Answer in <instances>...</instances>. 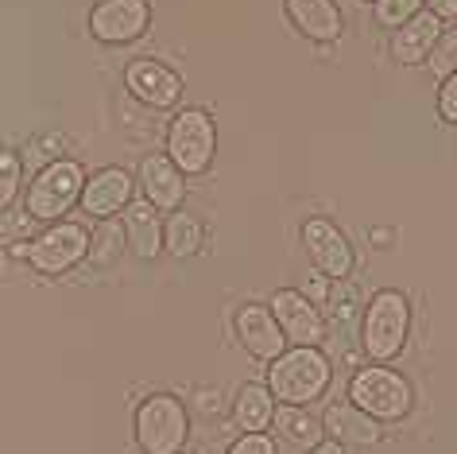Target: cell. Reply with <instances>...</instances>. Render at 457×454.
Wrapping results in <instances>:
<instances>
[{
    "instance_id": "24",
    "label": "cell",
    "mask_w": 457,
    "mask_h": 454,
    "mask_svg": "<svg viewBox=\"0 0 457 454\" xmlns=\"http://www.w3.org/2000/svg\"><path fill=\"white\" fill-rule=\"evenodd\" d=\"M16 190H20V156L4 152L0 156V206H12Z\"/></svg>"
},
{
    "instance_id": "25",
    "label": "cell",
    "mask_w": 457,
    "mask_h": 454,
    "mask_svg": "<svg viewBox=\"0 0 457 454\" xmlns=\"http://www.w3.org/2000/svg\"><path fill=\"white\" fill-rule=\"evenodd\" d=\"M430 66H434V74H442V78H450L457 71V31L453 36H442L438 43H434Z\"/></svg>"
},
{
    "instance_id": "13",
    "label": "cell",
    "mask_w": 457,
    "mask_h": 454,
    "mask_svg": "<svg viewBox=\"0 0 457 454\" xmlns=\"http://www.w3.org/2000/svg\"><path fill=\"white\" fill-rule=\"evenodd\" d=\"M322 427H326V439L341 442V447H357V450H369L384 439V427L380 419H372L369 412H361L357 404H329L326 416H322Z\"/></svg>"
},
{
    "instance_id": "9",
    "label": "cell",
    "mask_w": 457,
    "mask_h": 454,
    "mask_svg": "<svg viewBox=\"0 0 457 454\" xmlns=\"http://www.w3.org/2000/svg\"><path fill=\"white\" fill-rule=\"evenodd\" d=\"M147 20H152L147 0H101L89 13V31H94V39L109 43V47H124V43L144 36Z\"/></svg>"
},
{
    "instance_id": "26",
    "label": "cell",
    "mask_w": 457,
    "mask_h": 454,
    "mask_svg": "<svg viewBox=\"0 0 457 454\" xmlns=\"http://www.w3.org/2000/svg\"><path fill=\"white\" fill-rule=\"evenodd\" d=\"M438 113H442V121H450L457 124V71L442 82V94H438Z\"/></svg>"
},
{
    "instance_id": "3",
    "label": "cell",
    "mask_w": 457,
    "mask_h": 454,
    "mask_svg": "<svg viewBox=\"0 0 457 454\" xmlns=\"http://www.w3.org/2000/svg\"><path fill=\"white\" fill-rule=\"evenodd\" d=\"M132 431H136V447L144 454H182L190 435V412L179 396L155 392L136 408Z\"/></svg>"
},
{
    "instance_id": "27",
    "label": "cell",
    "mask_w": 457,
    "mask_h": 454,
    "mask_svg": "<svg viewBox=\"0 0 457 454\" xmlns=\"http://www.w3.org/2000/svg\"><path fill=\"white\" fill-rule=\"evenodd\" d=\"M228 454H276V442L268 435H241L228 447Z\"/></svg>"
},
{
    "instance_id": "2",
    "label": "cell",
    "mask_w": 457,
    "mask_h": 454,
    "mask_svg": "<svg viewBox=\"0 0 457 454\" xmlns=\"http://www.w3.org/2000/svg\"><path fill=\"white\" fill-rule=\"evenodd\" d=\"M411 331V303L403 291L384 288L369 299V307L361 315V349L364 357H372L376 366L403 354Z\"/></svg>"
},
{
    "instance_id": "8",
    "label": "cell",
    "mask_w": 457,
    "mask_h": 454,
    "mask_svg": "<svg viewBox=\"0 0 457 454\" xmlns=\"http://www.w3.org/2000/svg\"><path fill=\"white\" fill-rule=\"evenodd\" d=\"M303 253L311 256L314 272H322L329 280H345L353 272V245L345 241V233L326 218H311L303 222Z\"/></svg>"
},
{
    "instance_id": "6",
    "label": "cell",
    "mask_w": 457,
    "mask_h": 454,
    "mask_svg": "<svg viewBox=\"0 0 457 454\" xmlns=\"http://www.w3.org/2000/svg\"><path fill=\"white\" fill-rule=\"evenodd\" d=\"M217 129L202 109H179V117L167 129V156L182 175H198L213 164Z\"/></svg>"
},
{
    "instance_id": "4",
    "label": "cell",
    "mask_w": 457,
    "mask_h": 454,
    "mask_svg": "<svg viewBox=\"0 0 457 454\" xmlns=\"http://www.w3.org/2000/svg\"><path fill=\"white\" fill-rule=\"evenodd\" d=\"M349 404H357L361 412H369L380 424H399L415 408V389L407 377H399L387 366H369L357 369L349 381Z\"/></svg>"
},
{
    "instance_id": "10",
    "label": "cell",
    "mask_w": 457,
    "mask_h": 454,
    "mask_svg": "<svg viewBox=\"0 0 457 454\" xmlns=\"http://www.w3.org/2000/svg\"><path fill=\"white\" fill-rule=\"evenodd\" d=\"M271 315L283 326L291 346H318L326 338V319L318 315V307L295 288H279L271 295Z\"/></svg>"
},
{
    "instance_id": "29",
    "label": "cell",
    "mask_w": 457,
    "mask_h": 454,
    "mask_svg": "<svg viewBox=\"0 0 457 454\" xmlns=\"http://www.w3.org/2000/svg\"><path fill=\"white\" fill-rule=\"evenodd\" d=\"M427 8L438 20H453L457 16V0H427Z\"/></svg>"
},
{
    "instance_id": "1",
    "label": "cell",
    "mask_w": 457,
    "mask_h": 454,
    "mask_svg": "<svg viewBox=\"0 0 457 454\" xmlns=\"http://www.w3.org/2000/svg\"><path fill=\"white\" fill-rule=\"evenodd\" d=\"M329 377H334V366L318 346H291L268 366V389L279 404H314L326 392Z\"/></svg>"
},
{
    "instance_id": "16",
    "label": "cell",
    "mask_w": 457,
    "mask_h": 454,
    "mask_svg": "<svg viewBox=\"0 0 457 454\" xmlns=\"http://www.w3.org/2000/svg\"><path fill=\"white\" fill-rule=\"evenodd\" d=\"M438 39H442V20L434 13H419V16H411L403 28H395L392 59L399 66H419V63L430 59V51H434Z\"/></svg>"
},
{
    "instance_id": "12",
    "label": "cell",
    "mask_w": 457,
    "mask_h": 454,
    "mask_svg": "<svg viewBox=\"0 0 457 454\" xmlns=\"http://www.w3.org/2000/svg\"><path fill=\"white\" fill-rule=\"evenodd\" d=\"M237 338H241V346L253 354L256 361H276L279 354H287L291 342L287 334H283V326L276 323V315L271 307H260V303H248V307L237 311Z\"/></svg>"
},
{
    "instance_id": "17",
    "label": "cell",
    "mask_w": 457,
    "mask_h": 454,
    "mask_svg": "<svg viewBox=\"0 0 457 454\" xmlns=\"http://www.w3.org/2000/svg\"><path fill=\"white\" fill-rule=\"evenodd\" d=\"M291 24L314 43H337L341 39V8L334 0H283Z\"/></svg>"
},
{
    "instance_id": "23",
    "label": "cell",
    "mask_w": 457,
    "mask_h": 454,
    "mask_svg": "<svg viewBox=\"0 0 457 454\" xmlns=\"http://www.w3.org/2000/svg\"><path fill=\"white\" fill-rule=\"evenodd\" d=\"M422 13V0H376V24L384 28H403L411 16Z\"/></svg>"
},
{
    "instance_id": "18",
    "label": "cell",
    "mask_w": 457,
    "mask_h": 454,
    "mask_svg": "<svg viewBox=\"0 0 457 454\" xmlns=\"http://www.w3.org/2000/svg\"><path fill=\"white\" fill-rule=\"evenodd\" d=\"M276 396H271L268 381L264 384H241V392L233 396V424L241 427V435H264L276 424Z\"/></svg>"
},
{
    "instance_id": "14",
    "label": "cell",
    "mask_w": 457,
    "mask_h": 454,
    "mask_svg": "<svg viewBox=\"0 0 457 454\" xmlns=\"http://www.w3.org/2000/svg\"><path fill=\"white\" fill-rule=\"evenodd\" d=\"M132 175L120 172V167H105V172L89 175L86 183V195H82V210L89 218H117V210H129L132 206Z\"/></svg>"
},
{
    "instance_id": "15",
    "label": "cell",
    "mask_w": 457,
    "mask_h": 454,
    "mask_svg": "<svg viewBox=\"0 0 457 454\" xmlns=\"http://www.w3.org/2000/svg\"><path fill=\"white\" fill-rule=\"evenodd\" d=\"M140 190L155 210H170V214L182 210V198H187V183H182V172L175 167L170 156H144Z\"/></svg>"
},
{
    "instance_id": "28",
    "label": "cell",
    "mask_w": 457,
    "mask_h": 454,
    "mask_svg": "<svg viewBox=\"0 0 457 454\" xmlns=\"http://www.w3.org/2000/svg\"><path fill=\"white\" fill-rule=\"evenodd\" d=\"M194 404H198L202 412H210V416H217V412H221V396H217V392H205V389H198V392H194Z\"/></svg>"
},
{
    "instance_id": "20",
    "label": "cell",
    "mask_w": 457,
    "mask_h": 454,
    "mask_svg": "<svg viewBox=\"0 0 457 454\" xmlns=\"http://www.w3.org/2000/svg\"><path fill=\"white\" fill-rule=\"evenodd\" d=\"M276 431L287 442H295V447H318V442L326 439V427H322V419L311 416L306 408L299 404H279L276 408Z\"/></svg>"
},
{
    "instance_id": "21",
    "label": "cell",
    "mask_w": 457,
    "mask_h": 454,
    "mask_svg": "<svg viewBox=\"0 0 457 454\" xmlns=\"http://www.w3.org/2000/svg\"><path fill=\"white\" fill-rule=\"evenodd\" d=\"M202 241H205V230H202V222L194 218V214L187 210H175L170 218L163 222V248L175 260H190V256H198L202 253Z\"/></svg>"
},
{
    "instance_id": "22",
    "label": "cell",
    "mask_w": 457,
    "mask_h": 454,
    "mask_svg": "<svg viewBox=\"0 0 457 454\" xmlns=\"http://www.w3.org/2000/svg\"><path fill=\"white\" fill-rule=\"evenodd\" d=\"M124 241H129V230H124V222H112L105 218L89 237V260L94 265H112L120 253H124Z\"/></svg>"
},
{
    "instance_id": "11",
    "label": "cell",
    "mask_w": 457,
    "mask_h": 454,
    "mask_svg": "<svg viewBox=\"0 0 457 454\" xmlns=\"http://www.w3.org/2000/svg\"><path fill=\"white\" fill-rule=\"evenodd\" d=\"M124 86H129V94L140 101V105H152V109H175L182 101V78L175 71H167L163 63H155V59L129 63Z\"/></svg>"
},
{
    "instance_id": "19",
    "label": "cell",
    "mask_w": 457,
    "mask_h": 454,
    "mask_svg": "<svg viewBox=\"0 0 457 454\" xmlns=\"http://www.w3.org/2000/svg\"><path fill=\"white\" fill-rule=\"evenodd\" d=\"M124 230H129V245L140 260H155L159 248H163V222H159V210L147 198L132 202L124 210Z\"/></svg>"
},
{
    "instance_id": "30",
    "label": "cell",
    "mask_w": 457,
    "mask_h": 454,
    "mask_svg": "<svg viewBox=\"0 0 457 454\" xmlns=\"http://www.w3.org/2000/svg\"><path fill=\"white\" fill-rule=\"evenodd\" d=\"M306 454H345V447H341V442H334V439H322L318 447H311Z\"/></svg>"
},
{
    "instance_id": "5",
    "label": "cell",
    "mask_w": 457,
    "mask_h": 454,
    "mask_svg": "<svg viewBox=\"0 0 457 454\" xmlns=\"http://www.w3.org/2000/svg\"><path fill=\"white\" fill-rule=\"evenodd\" d=\"M86 167L82 164H74V160H51L43 172L31 179V187H28V214L36 222H47L54 225L59 218H66L78 202H82L86 195Z\"/></svg>"
},
{
    "instance_id": "7",
    "label": "cell",
    "mask_w": 457,
    "mask_h": 454,
    "mask_svg": "<svg viewBox=\"0 0 457 454\" xmlns=\"http://www.w3.org/2000/svg\"><path fill=\"white\" fill-rule=\"evenodd\" d=\"M89 237L94 233H86V225L54 222L51 230H43L36 241H31L28 265L43 272V276H62V272H71L82 256H89Z\"/></svg>"
}]
</instances>
